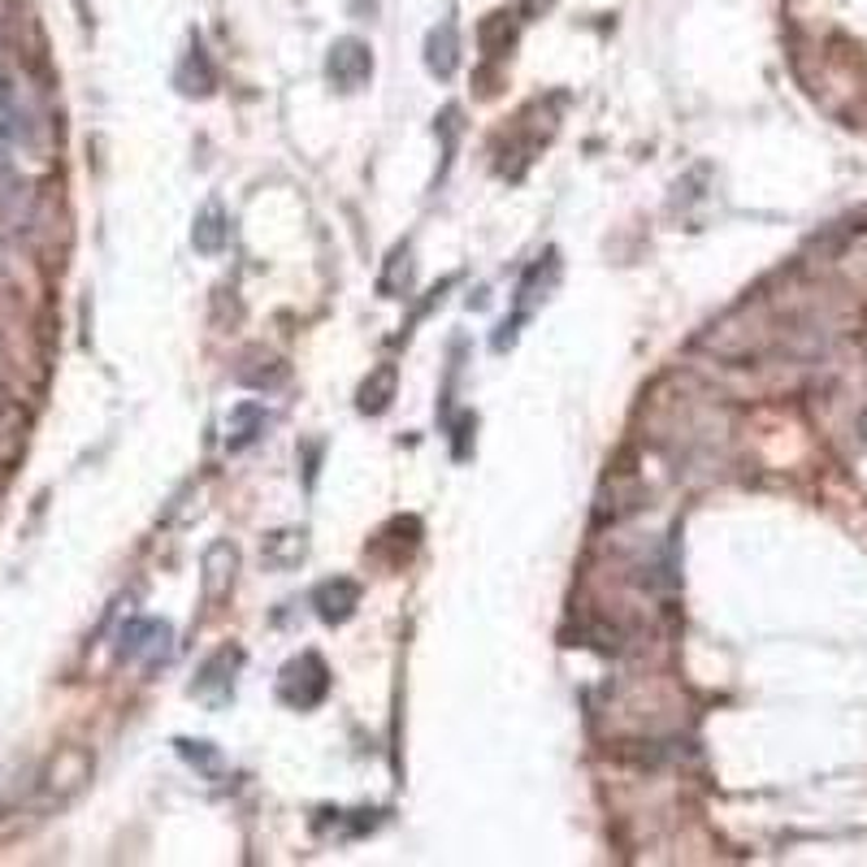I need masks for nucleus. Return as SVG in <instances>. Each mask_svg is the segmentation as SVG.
Returning a JSON list of instances; mask_svg holds the SVG:
<instances>
[{
    "mask_svg": "<svg viewBox=\"0 0 867 867\" xmlns=\"http://www.w3.org/2000/svg\"><path fill=\"white\" fill-rule=\"evenodd\" d=\"M239 651L235 646H222L204 668H200V677H196V694H213V699H226L230 690H235V668H239Z\"/></svg>",
    "mask_w": 867,
    "mask_h": 867,
    "instance_id": "obj_6",
    "label": "nucleus"
},
{
    "mask_svg": "<svg viewBox=\"0 0 867 867\" xmlns=\"http://www.w3.org/2000/svg\"><path fill=\"white\" fill-rule=\"evenodd\" d=\"M261 560L269 564V568H291V564H300L304 560V533H274L269 542H265V551H261Z\"/></svg>",
    "mask_w": 867,
    "mask_h": 867,
    "instance_id": "obj_10",
    "label": "nucleus"
},
{
    "mask_svg": "<svg viewBox=\"0 0 867 867\" xmlns=\"http://www.w3.org/2000/svg\"><path fill=\"white\" fill-rule=\"evenodd\" d=\"M26 130H30V122H26V109H22L17 91H13L9 83H0V139H9V143H22V139H26Z\"/></svg>",
    "mask_w": 867,
    "mask_h": 867,
    "instance_id": "obj_9",
    "label": "nucleus"
},
{
    "mask_svg": "<svg viewBox=\"0 0 867 867\" xmlns=\"http://www.w3.org/2000/svg\"><path fill=\"white\" fill-rule=\"evenodd\" d=\"M426 65H430V74H438V78L455 74V65H460V30H455L451 17H442L430 30V39H426Z\"/></svg>",
    "mask_w": 867,
    "mask_h": 867,
    "instance_id": "obj_4",
    "label": "nucleus"
},
{
    "mask_svg": "<svg viewBox=\"0 0 867 867\" xmlns=\"http://www.w3.org/2000/svg\"><path fill=\"white\" fill-rule=\"evenodd\" d=\"M551 4H555V0H525V13H529V17H538V13H546Z\"/></svg>",
    "mask_w": 867,
    "mask_h": 867,
    "instance_id": "obj_13",
    "label": "nucleus"
},
{
    "mask_svg": "<svg viewBox=\"0 0 867 867\" xmlns=\"http://www.w3.org/2000/svg\"><path fill=\"white\" fill-rule=\"evenodd\" d=\"M235 438H230V451H239V447H248L252 438H256V430L265 426V413L256 409V404H243V409H235Z\"/></svg>",
    "mask_w": 867,
    "mask_h": 867,
    "instance_id": "obj_11",
    "label": "nucleus"
},
{
    "mask_svg": "<svg viewBox=\"0 0 867 867\" xmlns=\"http://www.w3.org/2000/svg\"><path fill=\"white\" fill-rule=\"evenodd\" d=\"M343 4H348L356 17H374V13H378V0H343Z\"/></svg>",
    "mask_w": 867,
    "mask_h": 867,
    "instance_id": "obj_12",
    "label": "nucleus"
},
{
    "mask_svg": "<svg viewBox=\"0 0 867 867\" xmlns=\"http://www.w3.org/2000/svg\"><path fill=\"white\" fill-rule=\"evenodd\" d=\"M226 239H230V226H226V213H222V204L213 200V204H204V209H200V217H196V230H191V243H196V252H204V256H217V252L226 248Z\"/></svg>",
    "mask_w": 867,
    "mask_h": 867,
    "instance_id": "obj_7",
    "label": "nucleus"
},
{
    "mask_svg": "<svg viewBox=\"0 0 867 867\" xmlns=\"http://www.w3.org/2000/svg\"><path fill=\"white\" fill-rule=\"evenodd\" d=\"M391 400H395V365H378L369 374V382L361 387V413L378 417V413L391 409Z\"/></svg>",
    "mask_w": 867,
    "mask_h": 867,
    "instance_id": "obj_8",
    "label": "nucleus"
},
{
    "mask_svg": "<svg viewBox=\"0 0 867 867\" xmlns=\"http://www.w3.org/2000/svg\"><path fill=\"white\" fill-rule=\"evenodd\" d=\"M313 603H317V612H322V620H348L352 612H356V603H361V586L356 581H348V577H335V581H322L317 586V594H313Z\"/></svg>",
    "mask_w": 867,
    "mask_h": 867,
    "instance_id": "obj_5",
    "label": "nucleus"
},
{
    "mask_svg": "<svg viewBox=\"0 0 867 867\" xmlns=\"http://www.w3.org/2000/svg\"><path fill=\"white\" fill-rule=\"evenodd\" d=\"M122 655H143V659H165L169 655V625L161 620H135L122 629Z\"/></svg>",
    "mask_w": 867,
    "mask_h": 867,
    "instance_id": "obj_3",
    "label": "nucleus"
},
{
    "mask_svg": "<svg viewBox=\"0 0 867 867\" xmlns=\"http://www.w3.org/2000/svg\"><path fill=\"white\" fill-rule=\"evenodd\" d=\"M326 74H330V83L339 87V91H361L365 83H369V74H374V52H369V43H361V39H335V48H330V56H326Z\"/></svg>",
    "mask_w": 867,
    "mask_h": 867,
    "instance_id": "obj_2",
    "label": "nucleus"
},
{
    "mask_svg": "<svg viewBox=\"0 0 867 867\" xmlns=\"http://www.w3.org/2000/svg\"><path fill=\"white\" fill-rule=\"evenodd\" d=\"M278 694H282V703H291V707H300V712L317 707V703L330 694V673H326V664H322L317 655L291 659V664L282 668V677H278Z\"/></svg>",
    "mask_w": 867,
    "mask_h": 867,
    "instance_id": "obj_1",
    "label": "nucleus"
}]
</instances>
